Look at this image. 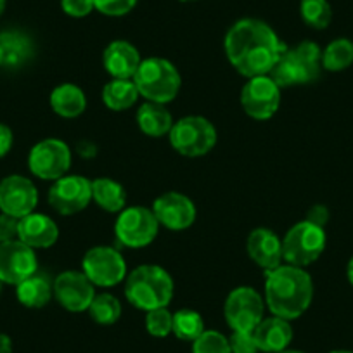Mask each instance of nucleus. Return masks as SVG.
I'll return each mask as SVG.
<instances>
[{
	"label": "nucleus",
	"mask_w": 353,
	"mask_h": 353,
	"mask_svg": "<svg viewBox=\"0 0 353 353\" xmlns=\"http://www.w3.org/2000/svg\"><path fill=\"white\" fill-rule=\"evenodd\" d=\"M0 353H12V341L4 332H0Z\"/></svg>",
	"instance_id": "ea45409f"
},
{
	"label": "nucleus",
	"mask_w": 353,
	"mask_h": 353,
	"mask_svg": "<svg viewBox=\"0 0 353 353\" xmlns=\"http://www.w3.org/2000/svg\"><path fill=\"white\" fill-rule=\"evenodd\" d=\"M0 49L4 54V66L21 68L33 56V42L19 30H8L0 33Z\"/></svg>",
	"instance_id": "b1692460"
},
{
	"label": "nucleus",
	"mask_w": 353,
	"mask_h": 353,
	"mask_svg": "<svg viewBox=\"0 0 353 353\" xmlns=\"http://www.w3.org/2000/svg\"><path fill=\"white\" fill-rule=\"evenodd\" d=\"M325 237L324 227H319L308 220L294 223L283 239L284 261L294 267H308L321 258L324 253Z\"/></svg>",
	"instance_id": "0eeeda50"
},
{
	"label": "nucleus",
	"mask_w": 353,
	"mask_h": 353,
	"mask_svg": "<svg viewBox=\"0 0 353 353\" xmlns=\"http://www.w3.org/2000/svg\"><path fill=\"white\" fill-rule=\"evenodd\" d=\"M353 64V42L348 39H336L322 50V68L332 73L346 70Z\"/></svg>",
	"instance_id": "c85d7f7f"
},
{
	"label": "nucleus",
	"mask_w": 353,
	"mask_h": 353,
	"mask_svg": "<svg viewBox=\"0 0 353 353\" xmlns=\"http://www.w3.org/2000/svg\"><path fill=\"white\" fill-rule=\"evenodd\" d=\"M6 4H8V0H0V16L4 14V11H6Z\"/></svg>",
	"instance_id": "79ce46f5"
},
{
	"label": "nucleus",
	"mask_w": 353,
	"mask_h": 353,
	"mask_svg": "<svg viewBox=\"0 0 353 353\" xmlns=\"http://www.w3.org/2000/svg\"><path fill=\"white\" fill-rule=\"evenodd\" d=\"M300 16L310 28L325 30L332 21V8L327 0H301Z\"/></svg>",
	"instance_id": "7c9ffc66"
},
{
	"label": "nucleus",
	"mask_w": 353,
	"mask_h": 353,
	"mask_svg": "<svg viewBox=\"0 0 353 353\" xmlns=\"http://www.w3.org/2000/svg\"><path fill=\"white\" fill-rule=\"evenodd\" d=\"M225 56L234 70L246 78L270 74L286 46L265 21L244 18L225 35Z\"/></svg>",
	"instance_id": "f257e3e1"
},
{
	"label": "nucleus",
	"mask_w": 353,
	"mask_h": 353,
	"mask_svg": "<svg viewBox=\"0 0 353 353\" xmlns=\"http://www.w3.org/2000/svg\"><path fill=\"white\" fill-rule=\"evenodd\" d=\"M92 201V181L81 175H64L49 189V205L59 215H77Z\"/></svg>",
	"instance_id": "ddd939ff"
},
{
	"label": "nucleus",
	"mask_w": 353,
	"mask_h": 353,
	"mask_svg": "<svg viewBox=\"0 0 353 353\" xmlns=\"http://www.w3.org/2000/svg\"><path fill=\"white\" fill-rule=\"evenodd\" d=\"M0 290H2V283H0Z\"/></svg>",
	"instance_id": "de8ad7c7"
},
{
	"label": "nucleus",
	"mask_w": 353,
	"mask_h": 353,
	"mask_svg": "<svg viewBox=\"0 0 353 353\" xmlns=\"http://www.w3.org/2000/svg\"><path fill=\"white\" fill-rule=\"evenodd\" d=\"M18 239L33 250H47L59 239V227L43 213H30L19 219Z\"/></svg>",
	"instance_id": "6ab92c4d"
},
{
	"label": "nucleus",
	"mask_w": 353,
	"mask_h": 353,
	"mask_svg": "<svg viewBox=\"0 0 353 353\" xmlns=\"http://www.w3.org/2000/svg\"><path fill=\"white\" fill-rule=\"evenodd\" d=\"M19 234V219L6 213H0V243L18 239Z\"/></svg>",
	"instance_id": "e433bc0d"
},
{
	"label": "nucleus",
	"mask_w": 353,
	"mask_h": 353,
	"mask_svg": "<svg viewBox=\"0 0 353 353\" xmlns=\"http://www.w3.org/2000/svg\"><path fill=\"white\" fill-rule=\"evenodd\" d=\"M322 71V50L315 42L305 40L294 47H286L270 71L272 80L281 88L307 85L319 80Z\"/></svg>",
	"instance_id": "20e7f679"
},
{
	"label": "nucleus",
	"mask_w": 353,
	"mask_h": 353,
	"mask_svg": "<svg viewBox=\"0 0 353 353\" xmlns=\"http://www.w3.org/2000/svg\"><path fill=\"white\" fill-rule=\"evenodd\" d=\"M246 251L253 263L265 272L283 265V239L270 229L258 227L251 230L246 241Z\"/></svg>",
	"instance_id": "a211bd4d"
},
{
	"label": "nucleus",
	"mask_w": 353,
	"mask_h": 353,
	"mask_svg": "<svg viewBox=\"0 0 353 353\" xmlns=\"http://www.w3.org/2000/svg\"><path fill=\"white\" fill-rule=\"evenodd\" d=\"M205 331V321H203L199 312L191 310V308H182V310L173 314L172 334H175L182 341H196Z\"/></svg>",
	"instance_id": "cd10ccee"
},
{
	"label": "nucleus",
	"mask_w": 353,
	"mask_h": 353,
	"mask_svg": "<svg viewBox=\"0 0 353 353\" xmlns=\"http://www.w3.org/2000/svg\"><path fill=\"white\" fill-rule=\"evenodd\" d=\"M39 205V191L30 179L23 175H9L0 182V212L23 219L35 212Z\"/></svg>",
	"instance_id": "dca6fc26"
},
{
	"label": "nucleus",
	"mask_w": 353,
	"mask_h": 353,
	"mask_svg": "<svg viewBox=\"0 0 353 353\" xmlns=\"http://www.w3.org/2000/svg\"><path fill=\"white\" fill-rule=\"evenodd\" d=\"M192 353H232L229 338L222 332L206 329L196 341H192Z\"/></svg>",
	"instance_id": "473e14b6"
},
{
	"label": "nucleus",
	"mask_w": 353,
	"mask_h": 353,
	"mask_svg": "<svg viewBox=\"0 0 353 353\" xmlns=\"http://www.w3.org/2000/svg\"><path fill=\"white\" fill-rule=\"evenodd\" d=\"M173 327V314L168 307L154 308V310L145 312V331L154 338H166L172 334Z\"/></svg>",
	"instance_id": "2f4dec72"
},
{
	"label": "nucleus",
	"mask_w": 353,
	"mask_h": 353,
	"mask_svg": "<svg viewBox=\"0 0 353 353\" xmlns=\"http://www.w3.org/2000/svg\"><path fill=\"white\" fill-rule=\"evenodd\" d=\"M50 108L61 118H78L87 108L85 92L74 83H61L50 92Z\"/></svg>",
	"instance_id": "4be33fe9"
},
{
	"label": "nucleus",
	"mask_w": 353,
	"mask_h": 353,
	"mask_svg": "<svg viewBox=\"0 0 353 353\" xmlns=\"http://www.w3.org/2000/svg\"><path fill=\"white\" fill-rule=\"evenodd\" d=\"M173 279L159 265H141L125 281V296L139 310L168 307L173 298Z\"/></svg>",
	"instance_id": "7ed1b4c3"
},
{
	"label": "nucleus",
	"mask_w": 353,
	"mask_h": 353,
	"mask_svg": "<svg viewBox=\"0 0 353 353\" xmlns=\"http://www.w3.org/2000/svg\"><path fill=\"white\" fill-rule=\"evenodd\" d=\"M39 270V260L33 248L19 239L0 243V283L18 286Z\"/></svg>",
	"instance_id": "4468645a"
},
{
	"label": "nucleus",
	"mask_w": 353,
	"mask_h": 353,
	"mask_svg": "<svg viewBox=\"0 0 353 353\" xmlns=\"http://www.w3.org/2000/svg\"><path fill=\"white\" fill-rule=\"evenodd\" d=\"M87 312L97 324L113 325L121 317V303L113 294L101 293L94 296L92 303H90Z\"/></svg>",
	"instance_id": "c756f323"
},
{
	"label": "nucleus",
	"mask_w": 353,
	"mask_h": 353,
	"mask_svg": "<svg viewBox=\"0 0 353 353\" xmlns=\"http://www.w3.org/2000/svg\"><path fill=\"white\" fill-rule=\"evenodd\" d=\"M281 353H305V352H301V350H291V348H288V350H284V352H281Z\"/></svg>",
	"instance_id": "37998d69"
},
{
	"label": "nucleus",
	"mask_w": 353,
	"mask_h": 353,
	"mask_svg": "<svg viewBox=\"0 0 353 353\" xmlns=\"http://www.w3.org/2000/svg\"><path fill=\"white\" fill-rule=\"evenodd\" d=\"M241 106L253 120H269L281 106V87L270 74L248 78L241 90Z\"/></svg>",
	"instance_id": "9b49d317"
},
{
	"label": "nucleus",
	"mask_w": 353,
	"mask_h": 353,
	"mask_svg": "<svg viewBox=\"0 0 353 353\" xmlns=\"http://www.w3.org/2000/svg\"><path fill=\"white\" fill-rule=\"evenodd\" d=\"M4 66V54H2V49H0V68Z\"/></svg>",
	"instance_id": "a18cd8bd"
},
{
	"label": "nucleus",
	"mask_w": 353,
	"mask_h": 353,
	"mask_svg": "<svg viewBox=\"0 0 353 353\" xmlns=\"http://www.w3.org/2000/svg\"><path fill=\"white\" fill-rule=\"evenodd\" d=\"M305 220H308V222L315 223V225H319V227H325V223L329 222L327 206L314 205L310 210H308L307 219H305Z\"/></svg>",
	"instance_id": "4c0bfd02"
},
{
	"label": "nucleus",
	"mask_w": 353,
	"mask_h": 353,
	"mask_svg": "<svg viewBox=\"0 0 353 353\" xmlns=\"http://www.w3.org/2000/svg\"><path fill=\"white\" fill-rule=\"evenodd\" d=\"M137 6V0H94V9L110 18L128 14Z\"/></svg>",
	"instance_id": "72a5a7b5"
},
{
	"label": "nucleus",
	"mask_w": 353,
	"mask_h": 353,
	"mask_svg": "<svg viewBox=\"0 0 353 353\" xmlns=\"http://www.w3.org/2000/svg\"><path fill=\"white\" fill-rule=\"evenodd\" d=\"M159 222L152 210L145 206H128L121 210L114 223L118 243L127 248L141 250L149 246L159 232Z\"/></svg>",
	"instance_id": "6e6552de"
},
{
	"label": "nucleus",
	"mask_w": 353,
	"mask_h": 353,
	"mask_svg": "<svg viewBox=\"0 0 353 353\" xmlns=\"http://www.w3.org/2000/svg\"><path fill=\"white\" fill-rule=\"evenodd\" d=\"M52 284L46 276L33 274L32 277L25 279L16 286V296L18 301L26 308H42L52 298Z\"/></svg>",
	"instance_id": "a878e982"
},
{
	"label": "nucleus",
	"mask_w": 353,
	"mask_h": 353,
	"mask_svg": "<svg viewBox=\"0 0 353 353\" xmlns=\"http://www.w3.org/2000/svg\"><path fill=\"white\" fill-rule=\"evenodd\" d=\"M12 144H14L12 130L8 125L0 123V158H4L6 154H9V151L12 149Z\"/></svg>",
	"instance_id": "58836bf2"
},
{
	"label": "nucleus",
	"mask_w": 353,
	"mask_h": 353,
	"mask_svg": "<svg viewBox=\"0 0 353 353\" xmlns=\"http://www.w3.org/2000/svg\"><path fill=\"white\" fill-rule=\"evenodd\" d=\"M141 61L137 47L127 40H114L103 54L104 70L118 80H132Z\"/></svg>",
	"instance_id": "aec40b11"
},
{
	"label": "nucleus",
	"mask_w": 353,
	"mask_h": 353,
	"mask_svg": "<svg viewBox=\"0 0 353 353\" xmlns=\"http://www.w3.org/2000/svg\"><path fill=\"white\" fill-rule=\"evenodd\" d=\"M170 144L179 154L188 156V158H199L205 156L215 148L216 128L208 118L191 114L176 120L173 123L172 130L168 134Z\"/></svg>",
	"instance_id": "423d86ee"
},
{
	"label": "nucleus",
	"mask_w": 353,
	"mask_h": 353,
	"mask_svg": "<svg viewBox=\"0 0 353 353\" xmlns=\"http://www.w3.org/2000/svg\"><path fill=\"white\" fill-rule=\"evenodd\" d=\"M346 277H348L350 284H352V286H353V256L350 258L348 265H346Z\"/></svg>",
	"instance_id": "a19ab883"
},
{
	"label": "nucleus",
	"mask_w": 353,
	"mask_h": 353,
	"mask_svg": "<svg viewBox=\"0 0 353 353\" xmlns=\"http://www.w3.org/2000/svg\"><path fill=\"white\" fill-rule=\"evenodd\" d=\"M253 336L260 352L281 353L290 348L293 341V327L290 321L272 315L267 319L263 317V321L253 329Z\"/></svg>",
	"instance_id": "412c9836"
},
{
	"label": "nucleus",
	"mask_w": 353,
	"mask_h": 353,
	"mask_svg": "<svg viewBox=\"0 0 353 353\" xmlns=\"http://www.w3.org/2000/svg\"><path fill=\"white\" fill-rule=\"evenodd\" d=\"M172 113L165 108V104L149 103L145 101L141 108L137 110V125L148 137H163L168 135L173 127Z\"/></svg>",
	"instance_id": "5701e85b"
},
{
	"label": "nucleus",
	"mask_w": 353,
	"mask_h": 353,
	"mask_svg": "<svg viewBox=\"0 0 353 353\" xmlns=\"http://www.w3.org/2000/svg\"><path fill=\"white\" fill-rule=\"evenodd\" d=\"M54 298L57 303L68 312H87L94 296H96V286L88 277L80 270H66L61 272L52 283Z\"/></svg>",
	"instance_id": "2eb2a0df"
},
{
	"label": "nucleus",
	"mask_w": 353,
	"mask_h": 353,
	"mask_svg": "<svg viewBox=\"0 0 353 353\" xmlns=\"http://www.w3.org/2000/svg\"><path fill=\"white\" fill-rule=\"evenodd\" d=\"M61 9L71 18H85L94 11V0H61Z\"/></svg>",
	"instance_id": "c9c22d12"
},
{
	"label": "nucleus",
	"mask_w": 353,
	"mask_h": 353,
	"mask_svg": "<svg viewBox=\"0 0 353 353\" xmlns=\"http://www.w3.org/2000/svg\"><path fill=\"white\" fill-rule=\"evenodd\" d=\"M230 352L232 353H258L256 341H254L253 331H232L229 336Z\"/></svg>",
	"instance_id": "f704fd0d"
},
{
	"label": "nucleus",
	"mask_w": 353,
	"mask_h": 353,
	"mask_svg": "<svg viewBox=\"0 0 353 353\" xmlns=\"http://www.w3.org/2000/svg\"><path fill=\"white\" fill-rule=\"evenodd\" d=\"M265 300L254 288L239 286L230 291L223 305L227 325L232 331H253L265 314Z\"/></svg>",
	"instance_id": "9d476101"
},
{
	"label": "nucleus",
	"mask_w": 353,
	"mask_h": 353,
	"mask_svg": "<svg viewBox=\"0 0 353 353\" xmlns=\"http://www.w3.org/2000/svg\"><path fill=\"white\" fill-rule=\"evenodd\" d=\"M92 199L108 213H120L127 208V192L123 185L108 176H99L92 181Z\"/></svg>",
	"instance_id": "393cba45"
},
{
	"label": "nucleus",
	"mask_w": 353,
	"mask_h": 353,
	"mask_svg": "<svg viewBox=\"0 0 353 353\" xmlns=\"http://www.w3.org/2000/svg\"><path fill=\"white\" fill-rule=\"evenodd\" d=\"M139 90L134 80L113 78L103 88V103L111 111H127L137 103Z\"/></svg>",
	"instance_id": "bb28decb"
},
{
	"label": "nucleus",
	"mask_w": 353,
	"mask_h": 353,
	"mask_svg": "<svg viewBox=\"0 0 353 353\" xmlns=\"http://www.w3.org/2000/svg\"><path fill=\"white\" fill-rule=\"evenodd\" d=\"M329 353H353V352H350V350H332V352Z\"/></svg>",
	"instance_id": "c03bdc74"
},
{
	"label": "nucleus",
	"mask_w": 353,
	"mask_h": 353,
	"mask_svg": "<svg viewBox=\"0 0 353 353\" xmlns=\"http://www.w3.org/2000/svg\"><path fill=\"white\" fill-rule=\"evenodd\" d=\"M71 166V151L61 139H43L28 154V168L42 181H57Z\"/></svg>",
	"instance_id": "f8f14e48"
},
{
	"label": "nucleus",
	"mask_w": 353,
	"mask_h": 353,
	"mask_svg": "<svg viewBox=\"0 0 353 353\" xmlns=\"http://www.w3.org/2000/svg\"><path fill=\"white\" fill-rule=\"evenodd\" d=\"M81 272L94 286L113 288L127 277V263L117 248L96 246L85 253Z\"/></svg>",
	"instance_id": "1a4fd4ad"
},
{
	"label": "nucleus",
	"mask_w": 353,
	"mask_h": 353,
	"mask_svg": "<svg viewBox=\"0 0 353 353\" xmlns=\"http://www.w3.org/2000/svg\"><path fill=\"white\" fill-rule=\"evenodd\" d=\"M263 300L270 314L286 321L301 317L314 300L310 274L294 265H279L265 272Z\"/></svg>",
	"instance_id": "f03ea898"
},
{
	"label": "nucleus",
	"mask_w": 353,
	"mask_h": 353,
	"mask_svg": "<svg viewBox=\"0 0 353 353\" xmlns=\"http://www.w3.org/2000/svg\"><path fill=\"white\" fill-rule=\"evenodd\" d=\"M151 210L156 219H158L159 225L173 230V232L189 229L196 222V216H198L194 201L189 196L176 191H170L158 196L152 203Z\"/></svg>",
	"instance_id": "f3484780"
},
{
	"label": "nucleus",
	"mask_w": 353,
	"mask_h": 353,
	"mask_svg": "<svg viewBox=\"0 0 353 353\" xmlns=\"http://www.w3.org/2000/svg\"><path fill=\"white\" fill-rule=\"evenodd\" d=\"M181 2H196V0H181Z\"/></svg>",
	"instance_id": "49530a36"
},
{
	"label": "nucleus",
	"mask_w": 353,
	"mask_h": 353,
	"mask_svg": "<svg viewBox=\"0 0 353 353\" xmlns=\"http://www.w3.org/2000/svg\"><path fill=\"white\" fill-rule=\"evenodd\" d=\"M134 83L139 96L149 103L168 104L181 92L182 78L179 70L163 57L142 59L134 74Z\"/></svg>",
	"instance_id": "39448f33"
}]
</instances>
